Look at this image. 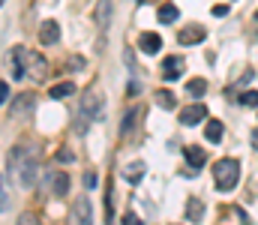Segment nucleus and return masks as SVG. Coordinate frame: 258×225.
Returning <instances> with one entry per match:
<instances>
[{
    "label": "nucleus",
    "instance_id": "obj_7",
    "mask_svg": "<svg viewBox=\"0 0 258 225\" xmlns=\"http://www.w3.org/2000/svg\"><path fill=\"white\" fill-rule=\"evenodd\" d=\"M204 39H207V30L198 27V24H189V27H183V30L177 33V42H180V45H198V42H204Z\"/></svg>",
    "mask_w": 258,
    "mask_h": 225
},
{
    "label": "nucleus",
    "instance_id": "obj_14",
    "mask_svg": "<svg viewBox=\"0 0 258 225\" xmlns=\"http://www.w3.org/2000/svg\"><path fill=\"white\" fill-rule=\"evenodd\" d=\"M138 48H141L144 54H156V51L162 48V36H159V33H141Z\"/></svg>",
    "mask_w": 258,
    "mask_h": 225
},
{
    "label": "nucleus",
    "instance_id": "obj_35",
    "mask_svg": "<svg viewBox=\"0 0 258 225\" xmlns=\"http://www.w3.org/2000/svg\"><path fill=\"white\" fill-rule=\"evenodd\" d=\"M0 6H3V0H0Z\"/></svg>",
    "mask_w": 258,
    "mask_h": 225
},
{
    "label": "nucleus",
    "instance_id": "obj_21",
    "mask_svg": "<svg viewBox=\"0 0 258 225\" xmlns=\"http://www.w3.org/2000/svg\"><path fill=\"white\" fill-rule=\"evenodd\" d=\"M72 93H75V84H72V81H60V84H54V87L48 90L51 99H66V96H72Z\"/></svg>",
    "mask_w": 258,
    "mask_h": 225
},
{
    "label": "nucleus",
    "instance_id": "obj_27",
    "mask_svg": "<svg viewBox=\"0 0 258 225\" xmlns=\"http://www.w3.org/2000/svg\"><path fill=\"white\" fill-rule=\"evenodd\" d=\"M6 99H9V84L0 81V105H6Z\"/></svg>",
    "mask_w": 258,
    "mask_h": 225
},
{
    "label": "nucleus",
    "instance_id": "obj_3",
    "mask_svg": "<svg viewBox=\"0 0 258 225\" xmlns=\"http://www.w3.org/2000/svg\"><path fill=\"white\" fill-rule=\"evenodd\" d=\"M27 63H30V51L24 45H15L9 51V75H12V81H24L27 78Z\"/></svg>",
    "mask_w": 258,
    "mask_h": 225
},
{
    "label": "nucleus",
    "instance_id": "obj_17",
    "mask_svg": "<svg viewBox=\"0 0 258 225\" xmlns=\"http://www.w3.org/2000/svg\"><path fill=\"white\" fill-rule=\"evenodd\" d=\"M177 15H180V9H177L174 3H165V6H159V12H156L159 24H174V21H177Z\"/></svg>",
    "mask_w": 258,
    "mask_h": 225
},
{
    "label": "nucleus",
    "instance_id": "obj_1",
    "mask_svg": "<svg viewBox=\"0 0 258 225\" xmlns=\"http://www.w3.org/2000/svg\"><path fill=\"white\" fill-rule=\"evenodd\" d=\"M102 105H105V96L96 90V87H87L81 93V111H78V132H87V126L93 120L102 117Z\"/></svg>",
    "mask_w": 258,
    "mask_h": 225
},
{
    "label": "nucleus",
    "instance_id": "obj_20",
    "mask_svg": "<svg viewBox=\"0 0 258 225\" xmlns=\"http://www.w3.org/2000/svg\"><path fill=\"white\" fill-rule=\"evenodd\" d=\"M201 216H204V201L189 198V201H186V219H189V222H201Z\"/></svg>",
    "mask_w": 258,
    "mask_h": 225
},
{
    "label": "nucleus",
    "instance_id": "obj_30",
    "mask_svg": "<svg viewBox=\"0 0 258 225\" xmlns=\"http://www.w3.org/2000/svg\"><path fill=\"white\" fill-rule=\"evenodd\" d=\"M123 225H141V222H138L135 213H123Z\"/></svg>",
    "mask_w": 258,
    "mask_h": 225
},
{
    "label": "nucleus",
    "instance_id": "obj_13",
    "mask_svg": "<svg viewBox=\"0 0 258 225\" xmlns=\"http://www.w3.org/2000/svg\"><path fill=\"white\" fill-rule=\"evenodd\" d=\"M30 108H33V93H18V96L12 99L9 114H12V117H21V114H27Z\"/></svg>",
    "mask_w": 258,
    "mask_h": 225
},
{
    "label": "nucleus",
    "instance_id": "obj_12",
    "mask_svg": "<svg viewBox=\"0 0 258 225\" xmlns=\"http://www.w3.org/2000/svg\"><path fill=\"white\" fill-rule=\"evenodd\" d=\"M144 171H147V165L141 159H135V162H129L126 168H123V180H126L129 186H138L141 177H144Z\"/></svg>",
    "mask_w": 258,
    "mask_h": 225
},
{
    "label": "nucleus",
    "instance_id": "obj_24",
    "mask_svg": "<svg viewBox=\"0 0 258 225\" xmlns=\"http://www.w3.org/2000/svg\"><path fill=\"white\" fill-rule=\"evenodd\" d=\"M240 105H246V108H255V105H258V90H246V93L240 96Z\"/></svg>",
    "mask_w": 258,
    "mask_h": 225
},
{
    "label": "nucleus",
    "instance_id": "obj_28",
    "mask_svg": "<svg viewBox=\"0 0 258 225\" xmlns=\"http://www.w3.org/2000/svg\"><path fill=\"white\" fill-rule=\"evenodd\" d=\"M84 183H87V189H93V186H96V174L87 171V174H84Z\"/></svg>",
    "mask_w": 258,
    "mask_h": 225
},
{
    "label": "nucleus",
    "instance_id": "obj_18",
    "mask_svg": "<svg viewBox=\"0 0 258 225\" xmlns=\"http://www.w3.org/2000/svg\"><path fill=\"white\" fill-rule=\"evenodd\" d=\"M153 102H156L159 108H165V111H171V108L177 105V99H174L171 90H156V93H153Z\"/></svg>",
    "mask_w": 258,
    "mask_h": 225
},
{
    "label": "nucleus",
    "instance_id": "obj_4",
    "mask_svg": "<svg viewBox=\"0 0 258 225\" xmlns=\"http://www.w3.org/2000/svg\"><path fill=\"white\" fill-rule=\"evenodd\" d=\"M69 225H93V204L87 198L72 201V207H69Z\"/></svg>",
    "mask_w": 258,
    "mask_h": 225
},
{
    "label": "nucleus",
    "instance_id": "obj_15",
    "mask_svg": "<svg viewBox=\"0 0 258 225\" xmlns=\"http://www.w3.org/2000/svg\"><path fill=\"white\" fill-rule=\"evenodd\" d=\"M186 162H189V168H192V171H201V168H204V162H207V153L198 147V144H189V147H186Z\"/></svg>",
    "mask_w": 258,
    "mask_h": 225
},
{
    "label": "nucleus",
    "instance_id": "obj_6",
    "mask_svg": "<svg viewBox=\"0 0 258 225\" xmlns=\"http://www.w3.org/2000/svg\"><path fill=\"white\" fill-rule=\"evenodd\" d=\"M36 174H39V165H36V159L27 153L24 159H21V168H18V177H21V186H33L36 183Z\"/></svg>",
    "mask_w": 258,
    "mask_h": 225
},
{
    "label": "nucleus",
    "instance_id": "obj_16",
    "mask_svg": "<svg viewBox=\"0 0 258 225\" xmlns=\"http://www.w3.org/2000/svg\"><path fill=\"white\" fill-rule=\"evenodd\" d=\"M54 180H51V192L57 195V198H63L66 192H69V174L66 171H57V174H51Z\"/></svg>",
    "mask_w": 258,
    "mask_h": 225
},
{
    "label": "nucleus",
    "instance_id": "obj_33",
    "mask_svg": "<svg viewBox=\"0 0 258 225\" xmlns=\"http://www.w3.org/2000/svg\"><path fill=\"white\" fill-rule=\"evenodd\" d=\"M252 147L258 150V129H255V132H252Z\"/></svg>",
    "mask_w": 258,
    "mask_h": 225
},
{
    "label": "nucleus",
    "instance_id": "obj_29",
    "mask_svg": "<svg viewBox=\"0 0 258 225\" xmlns=\"http://www.w3.org/2000/svg\"><path fill=\"white\" fill-rule=\"evenodd\" d=\"M6 210V189H3V177H0V213Z\"/></svg>",
    "mask_w": 258,
    "mask_h": 225
},
{
    "label": "nucleus",
    "instance_id": "obj_5",
    "mask_svg": "<svg viewBox=\"0 0 258 225\" xmlns=\"http://www.w3.org/2000/svg\"><path fill=\"white\" fill-rule=\"evenodd\" d=\"M183 69H186V60L177 57V54H171V57L162 60V78H165V81H177V78L183 75Z\"/></svg>",
    "mask_w": 258,
    "mask_h": 225
},
{
    "label": "nucleus",
    "instance_id": "obj_2",
    "mask_svg": "<svg viewBox=\"0 0 258 225\" xmlns=\"http://www.w3.org/2000/svg\"><path fill=\"white\" fill-rule=\"evenodd\" d=\"M213 177H216V189H219V192H231V189L237 186V180H240V162H237L234 156L219 159V162L213 165Z\"/></svg>",
    "mask_w": 258,
    "mask_h": 225
},
{
    "label": "nucleus",
    "instance_id": "obj_22",
    "mask_svg": "<svg viewBox=\"0 0 258 225\" xmlns=\"http://www.w3.org/2000/svg\"><path fill=\"white\" fill-rule=\"evenodd\" d=\"M204 135H207V141H210V144H219V141H222V123H219V120H207Z\"/></svg>",
    "mask_w": 258,
    "mask_h": 225
},
{
    "label": "nucleus",
    "instance_id": "obj_25",
    "mask_svg": "<svg viewBox=\"0 0 258 225\" xmlns=\"http://www.w3.org/2000/svg\"><path fill=\"white\" fill-rule=\"evenodd\" d=\"M15 225H39V222H36V216L27 210V213H21V216H18V222H15Z\"/></svg>",
    "mask_w": 258,
    "mask_h": 225
},
{
    "label": "nucleus",
    "instance_id": "obj_19",
    "mask_svg": "<svg viewBox=\"0 0 258 225\" xmlns=\"http://www.w3.org/2000/svg\"><path fill=\"white\" fill-rule=\"evenodd\" d=\"M96 24L99 27L111 24V0H99V6H96Z\"/></svg>",
    "mask_w": 258,
    "mask_h": 225
},
{
    "label": "nucleus",
    "instance_id": "obj_11",
    "mask_svg": "<svg viewBox=\"0 0 258 225\" xmlns=\"http://www.w3.org/2000/svg\"><path fill=\"white\" fill-rule=\"evenodd\" d=\"M27 75H30L33 81H45V75H48V63H45V57H42V54H30Z\"/></svg>",
    "mask_w": 258,
    "mask_h": 225
},
{
    "label": "nucleus",
    "instance_id": "obj_26",
    "mask_svg": "<svg viewBox=\"0 0 258 225\" xmlns=\"http://www.w3.org/2000/svg\"><path fill=\"white\" fill-rule=\"evenodd\" d=\"M213 15H216V18L228 15V3H216V6H213Z\"/></svg>",
    "mask_w": 258,
    "mask_h": 225
},
{
    "label": "nucleus",
    "instance_id": "obj_8",
    "mask_svg": "<svg viewBox=\"0 0 258 225\" xmlns=\"http://www.w3.org/2000/svg\"><path fill=\"white\" fill-rule=\"evenodd\" d=\"M204 117H207V105H201V102L186 105V108L180 111V123H183V126H195V123H201Z\"/></svg>",
    "mask_w": 258,
    "mask_h": 225
},
{
    "label": "nucleus",
    "instance_id": "obj_31",
    "mask_svg": "<svg viewBox=\"0 0 258 225\" xmlns=\"http://www.w3.org/2000/svg\"><path fill=\"white\" fill-rule=\"evenodd\" d=\"M57 156H60V162H72V159H75V156H72V150H60Z\"/></svg>",
    "mask_w": 258,
    "mask_h": 225
},
{
    "label": "nucleus",
    "instance_id": "obj_23",
    "mask_svg": "<svg viewBox=\"0 0 258 225\" xmlns=\"http://www.w3.org/2000/svg\"><path fill=\"white\" fill-rule=\"evenodd\" d=\"M186 93H189L192 99H201V96L207 93V81H204V78H192V81L186 84Z\"/></svg>",
    "mask_w": 258,
    "mask_h": 225
},
{
    "label": "nucleus",
    "instance_id": "obj_10",
    "mask_svg": "<svg viewBox=\"0 0 258 225\" xmlns=\"http://www.w3.org/2000/svg\"><path fill=\"white\" fill-rule=\"evenodd\" d=\"M138 120H141V105H129V111L123 114V120H120V135L123 138L138 129Z\"/></svg>",
    "mask_w": 258,
    "mask_h": 225
},
{
    "label": "nucleus",
    "instance_id": "obj_9",
    "mask_svg": "<svg viewBox=\"0 0 258 225\" xmlns=\"http://www.w3.org/2000/svg\"><path fill=\"white\" fill-rule=\"evenodd\" d=\"M57 39H60V24H57L54 18L42 21V24H39V42H42V45H54Z\"/></svg>",
    "mask_w": 258,
    "mask_h": 225
},
{
    "label": "nucleus",
    "instance_id": "obj_34",
    "mask_svg": "<svg viewBox=\"0 0 258 225\" xmlns=\"http://www.w3.org/2000/svg\"><path fill=\"white\" fill-rule=\"evenodd\" d=\"M255 24H258V12H255Z\"/></svg>",
    "mask_w": 258,
    "mask_h": 225
},
{
    "label": "nucleus",
    "instance_id": "obj_32",
    "mask_svg": "<svg viewBox=\"0 0 258 225\" xmlns=\"http://www.w3.org/2000/svg\"><path fill=\"white\" fill-rule=\"evenodd\" d=\"M138 90H141L138 84H129V87H126V93H129V96H138Z\"/></svg>",
    "mask_w": 258,
    "mask_h": 225
}]
</instances>
